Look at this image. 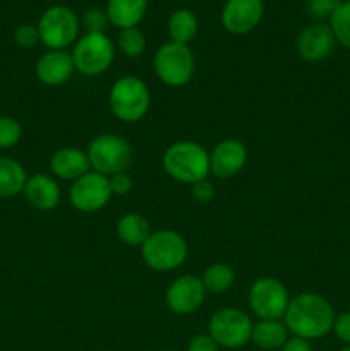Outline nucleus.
<instances>
[{
    "instance_id": "1",
    "label": "nucleus",
    "mask_w": 350,
    "mask_h": 351,
    "mask_svg": "<svg viewBox=\"0 0 350 351\" xmlns=\"http://www.w3.org/2000/svg\"><path fill=\"white\" fill-rule=\"evenodd\" d=\"M335 317V308L328 298L305 291L290 298L283 322L292 336L312 341V339L325 338L333 331Z\"/></svg>"
},
{
    "instance_id": "2",
    "label": "nucleus",
    "mask_w": 350,
    "mask_h": 351,
    "mask_svg": "<svg viewBox=\"0 0 350 351\" xmlns=\"http://www.w3.org/2000/svg\"><path fill=\"white\" fill-rule=\"evenodd\" d=\"M165 173L178 184L192 185L209 175V153L194 141H177L165 149L161 158Z\"/></svg>"
},
{
    "instance_id": "3",
    "label": "nucleus",
    "mask_w": 350,
    "mask_h": 351,
    "mask_svg": "<svg viewBox=\"0 0 350 351\" xmlns=\"http://www.w3.org/2000/svg\"><path fill=\"white\" fill-rule=\"evenodd\" d=\"M108 105L120 122L136 123L146 117L151 105V93L137 75H122L110 88Z\"/></svg>"
},
{
    "instance_id": "4",
    "label": "nucleus",
    "mask_w": 350,
    "mask_h": 351,
    "mask_svg": "<svg viewBox=\"0 0 350 351\" xmlns=\"http://www.w3.org/2000/svg\"><path fill=\"white\" fill-rule=\"evenodd\" d=\"M187 256V240L175 230L151 232L146 242L141 245L143 263L156 273H168V271L178 269L185 263Z\"/></svg>"
},
{
    "instance_id": "5",
    "label": "nucleus",
    "mask_w": 350,
    "mask_h": 351,
    "mask_svg": "<svg viewBox=\"0 0 350 351\" xmlns=\"http://www.w3.org/2000/svg\"><path fill=\"white\" fill-rule=\"evenodd\" d=\"M156 77L168 88H184L191 82L196 71V58L189 45L167 41L156 50L153 58Z\"/></svg>"
},
{
    "instance_id": "6",
    "label": "nucleus",
    "mask_w": 350,
    "mask_h": 351,
    "mask_svg": "<svg viewBox=\"0 0 350 351\" xmlns=\"http://www.w3.org/2000/svg\"><path fill=\"white\" fill-rule=\"evenodd\" d=\"M86 154L91 170L105 177L122 173L130 167L134 151L130 144L119 134H100L89 141Z\"/></svg>"
},
{
    "instance_id": "7",
    "label": "nucleus",
    "mask_w": 350,
    "mask_h": 351,
    "mask_svg": "<svg viewBox=\"0 0 350 351\" xmlns=\"http://www.w3.org/2000/svg\"><path fill=\"white\" fill-rule=\"evenodd\" d=\"M253 326L249 315L235 307H223L213 312L208 321V335L220 348L239 350L250 341Z\"/></svg>"
},
{
    "instance_id": "8",
    "label": "nucleus",
    "mask_w": 350,
    "mask_h": 351,
    "mask_svg": "<svg viewBox=\"0 0 350 351\" xmlns=\"http://www.w3.org/2000/svg\"><path fill=\"white\" fill-rule=\"evenodd\" d=\"M72 60L79 74L95 77L110 69L115 58V47L105 33H86L72 50Z\"/></svg>"
},
{
    "instance_id": "9",
    "label": "nucleus",
    "mask_w": 350,
    "mask_h": 351,
    "mask_svg": "<svg viewBox=\"0 0 350 351\" xmlns=\"http://www.w3.org/2000/svg\"><path fill=\"white\" fill-rule=\"evenodd\" d=\"M40 41L48 50H65L79 36V19L69 7L54 5L45 10L38 23Z\"/></svg>"
},
{
    "instance_id": "10",
    "label": "nucleus",
    "mask_w": 350,
    "mask_h": 351,
    "mask_svg": "<svg viewBox=\"0 0 350 351\" xmlns=\"http://www.w3.org/2000/svg\"><path fill=\"white\" fill-rule=\"evenodd\" d=\"M290 295L277 278H257L249 288V307L257 319H283Z\"/></svg>"
},
{
    "instance_id": "11",
    "label": "nucleus",
    "mask_w": 350,
    "mask_h": 351,
    "mask_svg": "<svg viewBox=\"0 0 350 351\" xmlns=\"http://www.w3.org/2000/svg\"><path fill=\"white\" fill-rule=\"evenodd\" d=\"M112 197L113 192L110 187L108 177L93 170L72 182L71 189H69L71 206L75 211L86 213V215L102 211L105 206H108Z\"/></svg>"
},
{
    "instance_id": "12",
    "label": "nucleus",
    "mask_w": 350,
    "mask_h": 351,
    "mask_svg": "<svg viewBox=\"0 0 350 351\" xmlns=\"http://www.w3.org/2000/svg\"><path fill=\"white\" fill-rule=\"evenodd\" d=\"M206 288L201 276L196 274H182L175 278L167 288L165 304L168 311L177 315H189L198 312L206 300Z\"/></svg>"
},
{
    "instance_id": "13",
    "label": "nucleus",
    "mask_w": 350,
    "mask_h": 351,
    "mask_svg": "<svg viewBox=\"0 0 350 351\" xmlns=\"http://www.w3.org/2000/svg\"><path fill=\"white\" fill-rule=\"evenodd\" d=\"M247 161V147L239 139H223L209 153V173L220 180L239 175Z\"/></svg>"
},
{
    "instance_id": "14",
    "label": "nucleus",
    "mask_w": 350,
    "mask_h": 351,
    "mask_svg": "<svg viewBox=\"0 0 350 351\" xmlns=\"http://www.w3.org/2000/svg\"><path fill=\"white\" fill-rule=\"evenodd\" d=\"M263 14V0H226L222 10V24L229 33L247 34L257 27Z\"/></svg>"
},
{
    "instance_id": "15",
    "label": "nucleus",
    "mask_w": 350,
    "mask_h": 351,
    "mask_svg": "<svg viewBox=\"0 0 350 351\" xmlns=\"http://www.w3.org/2000/svg\"><path fill=\"white\" fill-rule=\"evenodd\" d=\"M335 36L331 27L326 24L307 26L297 38V53L305 62H321L331 55L335 48Z\"/></svg>"
},
{
    "instance_id": "16",
    "label": "nucleus",
    "mask_w": 350,
    "mask_h": 351,
    "mask_svg": "<svg viewBox=\"0 0 350 351\" xmlns=\"http://www.w3.org/2000/svg\"><path fill=\"white\" fill-rule=\"evenodd\" d=\"M36 77L41 84L57 88L71 81L75 72L72 55L65 50H48L36 62Z\"/></svg>"
},
{
    "instance_id": "17",
    "label": "nucleus",
    "mask_w": 350,
    "mask_h": 351,
    "mask_svg": "<svg viewBox=\"0 0 350 351\" xmlns=\"http://www.w3.org/2000/svg\"><path fill=\"white\" fill-rule=\"evenodd\" d=\"M50 170L55 177L67 182H75L91 171L89 158L86 151L74 146L58 147L50 158Z\"/></svg>"
},
{
    "instance_id": "18",
    "label": "nucleus",
    "mask_w": 350,
    "mask_h": 351,
    "mask_svg": "<svg viewBox=\"0 0 350 351\" xmlns=\"http://www.w3.org/2000/svg\"><path fill=\"white\" fill-rule=\"evenodd\" d=\"M23 192L31 208L38 209V211H51L60 204V187L50 175L34 173L27 177Z\"/></svg>"
},
{
    "instance_id": "19",
    "label": "nucleus",
    "mask_w": 350,
    "mask_h": 351,
    "mask_svg": "<svg viewBox=\"0 0 350 351\" xmlns=\"http://www.w3.org/2000/svg\"><path fill=\"white\" fill-rule=\"evenodd\" d=\"M148 12V0H108L106 17L108 23L120 29L137 27Z\"/></svg>"
},
{
    "instance_id": "20",
    "label": "nucleus",
    "mask_w": 350,
    "mask_h": 351,
    "mask_svg": "<svg viewBox=\"0 0 350 351\" xmlns=\"http://www.w3.org/2000/svg\"><path fill=\"white\" fill-rule=\"evenodd\" d=\"M290 338L287 326L281 319H259L253 326L250 341L263 351L280 350Z\"/></svg>"
},
{
    "instance_id": "21",
    "label": "nucleus",
    "mask_w": 350,
    "mask_h": 351,
    "mask_svg": "<svg viewBox=\"0 0 350 351\" xmlns=\"http://www.w3.org/2000/svg\"><path fill=\"white\" fill-rule=\"evenodd\" d=\"M115 233L120 242L126 243L127 247H139L143 245L151 235V226L148 219L139 213H127L120 216L115 225Z\"/></svg>"
},
{
    "instance_id": "22",
    "label": "nucleus",
    "mask_w": 350,
    "mask_h": 351,
    "mask_svg": "<svg viewBox=\"0 0 350 351\" xmlns=\"http://www.w3.org/2000/svg\"><path fill=\"white\" fill-rule=\"evenodd\" d=\"M27 182L26 170L14 158L0 156V199L21 194Z\"/></svg>"
},
{
    "instance_id": "23",
    "label": "nucleus",
    "mask_w": 350,
    "mask_h": 351,
    "mask_svg": "<svg viewBox=\"0 0 350 351\" xmlns=\"http://www.w3.org/2000/svg\"><path fill=\"white\" fill-rule=\"evenodd\" d=\"M199 29V21L196 14L189 9H178L168 19V36L175 43L189 45L196 38Z\"/></svg>"
},
{
    "instance_id": "24",
    "label": "nucleus",
    "mask_w": 350,
    "mask_h": 351,
    "mask_svg": "<svg viewBox=\"0 0 350 351\" xmlns=\"http://www.w3.org/2000/svg\"><path fill=\"white\" fill-rule=\"evenodd\" d=\"M201 280L208 293L222 295L226 293L233 287V283H235V271L229 264L215 263L206 267Z\"/></svg>"
},
{
    "instance_id": "25",
    "label": "nucleus",
    "mask_w": 350,
    "mask_h": 351,
    "mask_svg": "<svg viewBox=\"0 0 350 351\" xmlns=\"http://www.w3.org/2000/svg\"><path fill=\"white\" fill-rule=\"evenodd\" d=\"M329 27L336 43L350 50V0L340 3L338 9L329 17Z\"/></svg>"
},
{
    "instance_id": "26",
    "label": "nucleus",
    "mask_w": 350,
    "mask_h": 351,
    "mask_svg": "<svg viewBox=\"0 0 350 351\" xmlns=\"http://www.w3.org/2000/svg\"><path fill=\"white\" fill-rule=\"evenodd\" d=\"M117 45L126 57L139 58L146 50V36L139 27H127V29H120Z\"/></svg>"
},
{
    "instance_id": "27",
    "label": "nucleus",
    "mask_w": 350,
    "mask_h": 351,
    "mask_svg": "<svg viewBox=\"0 0 350 351\" xmlns=\"http://www.w3.org/2000/svg\"><path fill=\"white\" fill-rule=\"evenodd\" d=\"M23 137V127L14 117H0V149L14 147Z\"/></svg>"
},
{
    "instance_id": "28",
    "label": "nucleus",
    "mask_w": 350,
    "mask_h": 351,
    "mask_svg": "<svg viewBox=\"0 0 350 351\" xmlns=\"http://www.w3.org/2000/svg\"><path fill=\"white\" fill-rule=\"evenodd\" d=\"M106 24H108L106 12L100 9H89L82 16V27L86 29V33H105Z\"/></svg>"
},
{
    "instance_id": "29",
    "label": "nucleus",
    "mask_w": 350,
    "mask_h": 351,
    "mask_svg": "<svg viewBox=\"0 0 350 351\" xmlns=\"http://www.w3.org/2000/svg\"><path fill=\"white\" fill-rule=\"evenodd\" d=\"M14 40L21 48H33L36 47L40 41V31L38 26H31V24H23L14 33Z\"/></svg>"
},
{
    "instance_id": "30",
    "label": "nucleus",
    "mask_w": 350,
    "mask_h": 351,
    "mask_svg": "<svg viewBox=\"0 0 350 351\" xmlns=\"http://www.w3.org/2000/svg\"><path fill=\"white\" fill-rule=\"evenodd\" d=\"M343 0H309L307 10L314 17H331Z\"/></svg>"
},
{
    "instance_id": "31",
    "label": "nucleus",
    "mask_w": 350,
    "mask_h": 351,
    "mask_svg": "<svg viewBox=\"0 0 350 351\" xmlns=\"http://www.w3.org/2000/svg\"><path fill=\"white\" fill-rule=\"evenodd\" d=\"M191 194L192 199L199 204H209L215 199V187L208 178H205V180H199L191 185Z\"/></svg>"
},
{
    "instance_id": "32",
    "label": "nucleus",
    "mask_w": 350,
    "mask_h": 351,
    "mask_svg": "<svg viewBox=\"0 0 350 351\" xmlns=\"http://www.w3.org/2000/svg\"><path fill=\"white\" fill-rule=\"evenodd\" d=\"M333 332L343 345H350V312L336 315L333 322Z\"/></svg>"
},
{
    "instance_id": "33",
    "label": "nucleus",
    "mask_w": 350,
    "mask_h": 351,
    "mask_svg": "<svg viewBox=\"0 0 350 351\" xmlns=\"http://www.w3.org/2000/svg\"><path fill=\"white\" fill-rule=\"evenodd\" d=\"M108 180H110V187H112L113 195H126L129 194L134 187L132 178L127 175V171L112 175V177H108Z\"/></svg>"
},
{
    "instance_id": "34",
    "label": "nucleus",
    "mask_w": 350,
    "mask_h": 351,
    "mask_svg": "<svg viewBox=\"0 0 350 351\" xmlns=\"http://www.w3.org/2000/svg\"><path fill=\"white\" fill-rule=\"evenodd\" d=\"M185 351H220V346L216 345V341L208 332H201V335H196L189 341Z\"/></svg>"
},
{
    "instance_id": "35",
    "label": "nucleus",
    "mask_w": 350,
    "mask_h": 351,
    "mask_svg": "<svg viewBox=\"0 0 350 351\" xmlns=\"http://www.w3.org/2000/svg\"><path fill=\"white\" fill-rule=\"evenodd\" d=\"M280 351H314V350H312L311 341H307V339L297 338V336H290V338L287 339V343L281 346Z\"/></svg>"
},
{
    "instance_id": "36",
    "label": "nucleus",
    "mask_w": 350,
    "mask_h": 351,
    "mask_svg": "<svg viewBox=\"0 0 350 351\" xmlns=\"http://www.w3.org/2000/svg\"><path fill=\"white\" fill-rule=\"evenodd\" d=\"M340 351H350V345H345Z\"/></svg>"
},
{
    "instance_id": "37",
    "label": "nucleus",
    "mask_w": 350,
    "mask_h": 351,
    "mask_svg": "<svg viewBox=\"0 0 350 351\" xmlns=\"http://www.w3.org/2000/svg\"><path fill=\"white\" fill-rule=\"evenodd\" d=\"M163 351H180V350H163Z\"/></svg>"
}]
</instances>
